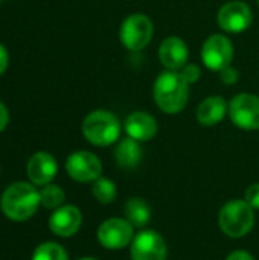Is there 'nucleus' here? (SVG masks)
<instances>
[{
	"instance_id": "nucleus-1",
	"label": "nucleus",
	"mask_w": 259,
	"mask_h": 260,
	"mask_svg": "<svg viewBox=\"0 0 259 260\" xmlns=\"http://www.w3.org/2000/svg\"><path fill=\"white\" fill-rule=\"evenodd\" d=\"M154 101L157 107L166 114L180 113L189 98V84L183 79L180 72L165 70L154 82Z\"/></svg>"
},
{
	"instance_id": "nucleus-2",
	"label": "nucleus",
	"mask_w": 259,
	"mask_h": 260,
	"mask_svg": "<svg viewBox=\"0 0 259 260\" xmlns=\"http://www.w3.org/2000/svg\"><path fill=\"white\" fill-rule=\"evenodd\" d=\"M2 210L12 221L29 219L40 206V192L29 183H14L2 195Z\"/></svg>"
},
{
	"instance_id": "nucleus-3",
	"label": "nucleus",
	"mask_w": 259,
	"mask_h": 260,
	"mask_svg": "<svg viewBox=\"0 0 259 260\" xmlns=\"http://www.w3.org/2000/svg\"><path fill=\"white\" fill-rule=\"evenodd\" d=\"M218 225L221 232L234 239L243 238L255 225L253 209L246 200H232L226 203L218 213Z\"/></svg>"
},
{
	"instance_id": "nucleus-4",
	"label": "nucleus",
	"mask_w": 259,
	"mask_h": 260,
	"mask_svg": "<svg viewBox=\"0 0 259 260\" xmlns=\"http://www.w3.org/2000/svg\"><path fill=\"white\" fill-rule=\"evenodd\" d=\"M119 119L105 110L92 111L82 122L84 137L95 146H110L121 136Z\"/></svg>"
},
{
	"instance_id": "nucleus-5",
	"label": "nucleus",
	"mask_w": 259,
	"mask_h": 260,
	"mask_svg": "<svg viewBox=\"0 0 259 260\" xmlns=\"http://www.w3.org/2000/svg\"><path fill=\"white\" fill-rule=\"evenodd\" d=\"M154 26L151 18L143 14H133L127 17L121 26V43L133 52H139L148 46L153 38Z\"/></svg>"
},
{
	"instance_id": "nucleus-6",
	"label": "nucleus",
	"mask_w": 259,
	"mask_h": 260,
	"mask_svg": "<svg viewBox=\"0 0 259 260\" xmlns=\"http://www.w3.org/2000/svg\"><path fill=\"white\" fill-rule=\"evenodd\" d=\"M229 116L241 129H259V96L250 93L237 94L229 104Z\"/></svg>"
},
{
	"instance_id": "nucleus-7",
	"label": "nucleus",
	"mask_w": 259,
	"mask_h": 260,
	"mask_svg": "<svg viewBox=\"0 0 259 260\" xmlns=\"http://www.w3.org/2000/svg\"><path fill=\"white\" fill-rule=\"evenodd\" d=\"M202 59L205 66L214 72L227 69L234 59V46L231 40L221 34L211 35L202 49Z\"/></svg>"
},
{
	"instance_id": "nucleus-8",
	"label": "nucleus",
	"mask_w": 259,
	"mask_h": 260,
	"mask_svg": "<svg viewBox=\"0 0 259 260\" xmlns=\"http://www.w3.org/2000/svg\"><path fill=\"white\" fill-rule=\"evenodd\" d=\"M134 227L124 218H111L104 221L98 229V241L104 248L121 250L131 244Z\"/></svg>"
},
{
	"instance_id": "nucleus-9",
	"label": "nucleus",
	"mask_w": 259,
	"mask_h": 260,
	"mask_svg": "<svg viewBox=\"0 0 259 260\" xmlns=\"http://www.w3.org/2000/svg\"><path fill=\"white\" fill-rule=\"evenodd\" d=\"M131 260H166L168 248L163 238L154 230H143L131 241Z\"/></svg>"
},
{
	"instance_id": "nucleus-10",
	"label": "nucleus",
	"mask_w": 259,
	"mask_h": 260,
	"mask_svg": "<svg viewBox=\"0 0 259 260\" xmlns=\"http://www.w3.org/2000/svg\"><path fill=\"white\" fill-rule=\"evenodd\" d=\"M252 11L247 3L232 0L224 3L218 11V26L229 34H240L252 24Z\"/></svg>"
},
{
	"instance_id": "nucleus-11",
	"label": "nucleus",
	"mask_w": 259,
	"mask_h": 260,
	"mask_svg": "<svg viewBox=\"0 0 259 260\" xmlns=\"http://www.w3.org/2000/svg\"><path fill=\"white\" fill-rule=\"evenodd\" d=\"M66 171L72 180L79 183H89L101 177L102 165L95 154L89 151H78L69 155L66 161Z\"/></svg>"
},
{
	"instance_id": "nucleus-12",
	"label": "nucleus",
	"mask_w": 259,
	"mask_h": 260,
	"mask_svg": "<svg viewBox=\"0 0 259 260\" xmlns=\"http://www.w3.org/2000/svg\"><path fill=\"white\" fill-rule=\"evenodd\" d=\"M82 224V215L75 206H61L55 209L49 219V227L53 235L61 238L73 236Z\"/></svg>"
},
{
	"instance_id": "nucleus-13",
	"label": "nucleus",
	"mask_w": 259,
	"mask_h": 260,
	"mask_svg": "<svg viewBox=\"0 0 259 260\" xmlns=\"http://www.w3.org/2000/svg\"><path fill=\"white\" fill-rule=\"evenodd\" d=\"M189 50L186 43L179 37H168L162 41L159 47L160 62L166 67V70L180 72L188 61Z\"/></svg>"
},
{
	"instance_id": "nucleus-14",
	"label": "nucleus",
	"mask_w": 259,
	"mask_h": 260,
	"mask_svg": "<svg viewBox=\"0 0 259 260\" xmlns=\"http://www.w3.org/2000/svg\"><path fill=\"white\" fill-rule=\"evenodd\" d=\"M56 160L49 152H37L27 161V177L37 186L49 184L56 175Z\"/></svg>"
},
{
	"instance_id": "nucleus-15",
	"label": "nucleus",
	"mask_w": 259,
	"mask_h": 260,
	"mask_svg": "<svg viewBox=\"0 0 259 260\" xmlns=\"http://www.w3.org/2000/svg\"><path fill=\"white\" fill-rule=\"evenodd\" d=\"M125 131L128 137L137 140V142H147L151 140L157 134V122L156 119L143 111H134L131 113L125 120Z\"/></svg>"
},
{
	"instance_id": "nucleus-16",
	"label": "nucleus",
	"mask_w": 259,
	"mask_h": 260,
	"mask_svg": "<svg viewBox=\"0 0 259 260\" xmlns=\"http://www.w3.org/2000/svg\"><path fill=\"white\" fill-rule=\"evenodd\" d=\"M226 113H229V105L221 96L206 98L197 110V120L205 126H214L220 123Z\"/></svg>"
},
{
	"instance_id": "nucleus-17",
	"label": "nucleus",
	"mask_w": 259,
	"mask_h": 260,
	"mask_svg": "<svg viewBox=\"0 0 259 260\" xmlns=\"http://www.w3.org/2000/svg\"><path fill=\"white\" fill-rule=\"evenodd\" d=\"M114 158L121 168H125V169L136 168L142 160V148L139 142L131 137L121 140L114 149Z\"/></svg>"
},
{
	"instance_id": "nucleus-18",
	"label": "nucleus",
	"mask_w": 259,
	"mask_h": 260,
	"mask_svg": "<svg viewBox=\"0 0 259 260\" xmlns=\"http://www.w3.org/2000/svg\"><path fill=\"white\" fill-rule=\"evenodd\" d=\"M125 216L133 227L142 229L151 219V209L143 198H130L125 204Z\"/></svg>"
},
{
	"instance_id": "nucleus-19",
	"label": "nucleus",
	"mask_w": 259,
	"mask_h": 260,
	"mask_svg": "<svg viewBox=\"0 0 259 260\" xmlns=\"http://www.w3.org/2000/svg\"><path fill=\"white\" fill-rule=\"evenodd\" d=\"M93 197L96 198V201H99L101 204H110L116 200V184L113 181H110L108 178H98L93 181Z\"/></svg>"
},
{
	"instance_id": "nucleus-20",
	"label": "nucleus",
	"mask_w": 259,
	"mask_h": 260,
	"mask_svg": "<svg viewBox=\"0 0 259 260\" xmlns=\"http://www.w3.org/2000/svg\"><path fill=\"white\" fill-rule=\"evenodd\" d=\"M64 190L55 184H46L40 190V204L46 209H58L64 203Z\"/></svg>"
},
{
	"instance_id": "nucleus-21",
	"label": "nucleus",
	"mask_w": 259,
	"mask_h": 260,
	"mask_svg": "<svg viewBox=\"0 0 259 260\" xmlns=\"http://www.w3.org/2000/svg\"><path fill=\"white\" fill-rule=\"evenodd\" d=\"M32 260H69L67 259V253L66 250L60 245V244H55V242H44L41 244L34 256Z\"/></svg>"
},
{
	"instance_id": "nucleus-22",
	"label": "nucleus",
	"mask_w": 259,
	"mask_h": 260,
	"mask_svg": "<svg viewBox=\"0 0 259 260\" xmlns=\"http://www.w3.org/2000/svg\"><path fill=\"white\" fill-rule=\"evenodd\" d=\"M180 75L183 76V79L191 85L194 82H197L200 79V69L198 66L195 64H186L182 70H180Z\"/></svg>"
},
{
	"instance_id": "nucleus-23",
	"label": "nucleus",
	"mask_w": 259,
	"mask_h": 260,
	"mask_svg": "<svg viewBox=\"0 0 259 260\" xmlns=\"http://www.w3.org/2000/svg\"><path fill=\"white\" fill-rule=\"evenodd\" d=\"M246 203H247L252 209H259V183L252 184V186L246 190Z\"/></svg>"
},
{
	"instance_id": "nucleus-24",
	"label": "nucleus",
	"mask_w": 259,
	"mask_h": 260,
	"mask_svg": "<svg viewBox=\"0 0 259 260\" xmlns=\"http://www.w3.org/2000/svg\"><path fill=\"white\" fill-rule=\"evenodd\" d=\"M220 76H221V81L226 84V85H234L235 82H238V78H240V73L237 69H232L231 66L224 70L220 72Z\"/></svg>"
},
{
	"instance_id": "nucleus-25",
	"label": "nucleus",
	"mask_w": 259,
	"mask_h": 260,
	"mask_svg": "<svg viewBox=\"0 0 259 260\" xmlns=\"http://www.w3.org/2000/svg\"><path fill=\"white\" fill-rule=\"evenodd\" d=\"M8 64H9V53L5 49V46L0 44V75L5 73V70L8 69Z\"/></svg>"
},
{
	"instance_id": "nucleus-26",
	"label": "nucleus",
	"mask_w": 259,
	"mask_h": 260,
	"mask_svg": "<svg viewBox=\"0 0 259 260\" xmlns=\"http://www.w3.org/2000/svg\"><path fill=\"white\" fill-rule=\"evenodd\" d=\"M8 122H9V111L6 105L0 101V133L6 128Z\"/></svg>"
},
{
	"instance_id": "nucleus-27",
	"label": "nucleus",
	"mask_w": 259,
	"mask_h": 260,
	"mask_svg": "<svg viewBox=\"0 0 259 260\" xmlns=\"http://www.w3.org/2000/svg\"><path fill=\"white\" fill-rule=\"evenodd\" d=\"M226 260H255V257L247 251H234L227 256Z\"/></svg>"
},
{
	"instance_id": "nucleus-28",
	"label": "nucleus",
	"mask_w": 259,
	"mask_h": 260,
	"mask_svg": "<svg viewBox=\"0 0 259 260\" xmlns=\"http://www.w3.org/2000/svg\"><path fill=\"white\" fill-rule=\"evenodd\" d=\"M79 260H96V259H92V257H84V259H79Z\"/></svg>"
},
{
	"instance_id": "nucleus-29",
	"label": "nucleus",
	"mask_w": 259,
	"mask_h": 260,
	"mask_svg": "<svg viewBox=\"0 0 259 260\" xmlns=\"http://www.w3.org/2000/svg\"><path fill=\"white\" fill-rule=\"evenodd\" d=\"M258 5H259V0H258Z\"/></svg>"
}]
</instances>
